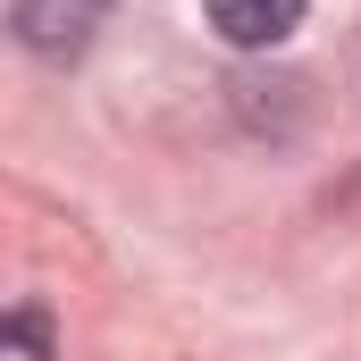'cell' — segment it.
I'll use <instances>...</instances> for the list:
<instances>
[{"instance_id":"7a4b0ae2","label":"cell","mask_w":361,"mask_h":361,"mask_svg":"<svg viewBox=\"0 0 361 361\" xmlns=\"http://www.w3.org/2000/svg\"><path fill=\"white\" fill-rule=\"evenodd\" d=\"M8 345H17L25 361H42V353H51V328H42V311H8Z\"/></svg>"},{"instance_id":"6da1fadb","label":"cell","mask_w":361,"mask_h":361,"mask_svg":"<svg viewBox=\"0 0 361 361\" xmlns=\"http://www.w3.org/2000/svg\"><path fill=\"white\" fill-rule=\"evenodd\" d=\"M202 17H210L219 42H235V51H269V42H286V34L302 25V0H202Z\"/></svg>"}]
</instances>
